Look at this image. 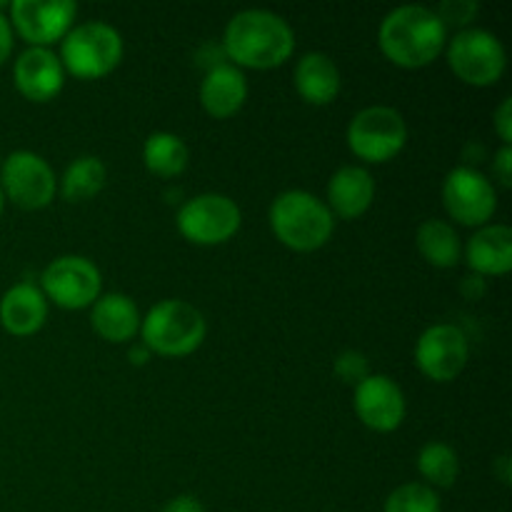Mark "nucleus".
I'll return each instance as SVG.
<instances>
[{
    "label": "nucleus",
    "mask_w": 512,
    "mask_h": 512,
    "mask_svg": "<svg viewBox=\"0 0 512 512\" xmlns=\"http://www.w3.org/2000/svg\"><path fill=\"white\" fill-rule=\"evenodd\" d=\"M223 50L233 65L270 70L283 65L295 50V33L285 18L270 10H243L223 33Z\"/></svg>",
    "instance_id": "1"
},
{
    "label": "nucleus",
    "mask_w": 512,
    "mask_h": 512,
    "mask_svg": "<svg viewBox=\"0 0 512 512\" xmlns=\"http://www.w3.org/2000/svg\"><path fill=\"white\" fill-rule=\"evenodd\" d=\"M380 50L390 63L400 68H425L433 63L448 43V30L433 8L425 5H400L390 10L380 23Z\"/></svg>",
    "instance_id": "2"
},
{
    "label": "nucleus",
    "mask_w": 512,
    "mask_h": 512,
    "mask_svg": "<svg viewBox=\"0 0 512 512\" xmlns=\"http://www.w3.org/2000/svg\"><path fill=\"white\" fill-rule=\"evenodd\" d=\"M270 228L285 248L313 253L323 248L335 230L333 213L308 190H285L270 205Z\"/></svg>",
    "instance_id": "3"
},
{
    "label": "nucleus",
    "mask_w": 512,
    "mask_h": 512,
    "mask_svg": "<svg viewBox=\"0 0 512 512\" xmlns=\"http://www.w3.org/2000/svg\"><path fill=\"white\" fill-rule=\"evenodd\" d=\"M208 325L203 313L185 300H160L140 318V335L150 353L165 358H183L203 345Z\"/></svg>",
    "instance_id": "4"
},
{
    "label": "nucleus",
    "mask_w": 512,
    "mask_h": 512,
    "mask_svg": "<svg viewBox=\"0 0 512 512\" xmlns=\"http://www.w3.org/2000/svg\"><path fill=\"white\" fill-rule=\"evenodd\" d=\"M123 60V38L118 30L100 20H88L70 28L60 40V63L65 73L80 80H95L113 73Z\"/></svg>",
    "instance_id": "5"
},
{
    "label": "nucleus",
    "mask_w": 512,
    "mask_h": 512,
    "mask_svg": "<svg viewBox=\"0 0 512 512\" xmlns=\"http://www.w3.org/2000/svg\"><path fill=\"white\" fill-rule=\"evenodd\" d=\"M408 143V125L395 108L370 105L348 125V148L365 163H388Z\"/></svg>",
    "instance_id": "6"
},
{
    "label": "nucleus",
    "mask_w": 512,
    "mask_h": 512,
    "mask_svg": "<svg viewBox=\"0 0 512 512\" xmlns=\"http://www.w3.org/2000/svg\"><path fill=\"white\" fill-rule=\"evenodd\" d=\"M448 65L463 83L488 88L503 78L508 55L498 35L483 28L460 30L448 45Z\"/></svg>",
    "instance_id": "7"
},
{
    "label": "nucleus",
    "mask_w": 512,
    "mask_h": 512,
    "mask_svg": "<svg viewBox=\"0 0 512 512\" xmlns=\"http://www.w3.org/2000/svg\"><path fill=\"white\" fill-rule=\"evenodd\" d=\"M243 215L228 195L203 193L178 210V230L195 245H223L240 230Z\"/></svg>",
    "instance_id": "8"
},
{
    "label": "nucleus",
    "mask_w": 512,
    "mask_h": 512,
    "mask_svg": "<svg viewBox=\"0 0 512 512\" xmlns=\"http://www.w3.org/2000/svg\"><path fill=\"white\" fill-rule=\"evenodd\" d=\"M0 188L8 200L23 210H40L50 205L58 178L48 160L30 150H15L0 165Z\"/></svg>",
    "instance_id": "9"
},
{
    "label": "nucleus",
    "mask_w": 512,
    "mask_h": 512,
    "mask_svg": "<svg viewBox=\"0 0 512 512\" xmlns=\"http://www.w3.org/2000/svg\"><path fill=\"white\" fill-rule=\"evenodd\" d=\"M45 300H53L58 308L83 310L100 298L103 278L93 260L83 255H63L55 258L40 275Z\"/></svg>",
    "instance_id": "10"
},
{
    "label": "nucleus",
    "mask_w": 512,
    "mask_h": 512,
    "mask_svg": "<svg viewBox=\"0 0 512 512\" xmlns=\"http://www.w3.org/2000/svg\"><path fill=\"white\" fill-rule=\"evenodd\" d=\"M443 205L450 218L460 225L483 228L498 210V193L480 170L458 165L445 175Z\"/></svg>",
    "instance_id": "11"
},
{
    "label": "nucleus",
    "mask_w": 512,
    "mask_h": 512,
    "mask_svg": "<svg viewBox=\"0 0 512 512\" xmlns=\"http://www.w3.org/2000/svg\"><path fill=\"white\" fill-rule=\"evenodd\" d=\"M470 345L458 325H430L415 343V365L433 383H450L468 365Z\"/></svg>",
    "instance_id": "12"
},
{
    "label": "nucleus",
    "mask_w": 512,
    "mask_h": 512,
    "mask_svg": "<svg viewBox=\"0 0 512 512\" xmlns=\"http://www.w3.org/2000/svg\"><path fill=\"white\" fill-rule=\"evenodd\" d=\"M78 5L70 0H15L10 5V18L20 38L30 48H48L58 43L73 28Z\"/></svg>",
    "instance_id": "13"
},
{
    "label": "nucleus",
    "mask_w": 512,
    "mask_h": 512,
    "mask_svg": "<svg viewBox=\"0 0 512 512\" xmlns=\"http://www.w3.org/2000/svg\"><path fill=\"white\" fill-rule=\"evenodd\" d=\"M353 405L365 428L375 433H393L405 420V395L388 375H368L355 385Z\"/></svg>",
    "instance_id": "14"
},
{
    "label": "nucleus",
    "mask_w": 512,
    "mask_h": 512,
    "mask_svg": "<svg viewBox=\"0 0 512 512\" xmlns=\"http://www.w3.org/2000/svg\"><path fill=\"white\" fill-rule=\"evenodd\" d=\"M13 78L23 98L33 103H48L63 90L65 70L50 48H28L15 60Z\"/></svg>",
    "instance_id": "15"
},
{
    "label": "nucleus",
    "mask_w": 512,
    "mask_h": 512,
    "mask_svg": "<svg viewBox=\"0 0 512 512\" xmlns=\"http://www.w3.org/2000/svg\"><path fill=\"white\" fill-rule=\"evenodd\" d=\"M248 100V80L233 63L208 70L200 83V103L210 118H233Z\"/></svg>",
    "instance_id": "16"
},
{
    "label": "nucleus",
    "mask_w": 512,
    "mask_h": 512,
    "mask_svg": "<svg viewBox=\"0 0 512 512\" xmlns=\"http://www.w3.org/2000/svg\"><path fill=\"white\" fill-rule=\"evenodd\" d=\"M375 198V180L360 165H345L328 183V210L343 220H355L368 213Z\"/></svg>",
    "instance_id": "17"
},
{
    "label": "nucleus",
    "mask_w": 512,
    "mask_h": 512,
    "mask_svg": "<svg viewBox=\"0 0 512 512\" xmlns=\"http://www.w3.org/2000/svg\"><path fill=\"white\" fill-rule=\"evenodd\" d=\"M45 320H48V300L33 283L13 285L0 300V323L10 335L25 338L38 333Z\"/></svg>",
    "instance_id": "18"
},
{
    "label": "nucleus",
    "mask_w": 512,
    "mask_h": 512,
    "mask_svg": "<svg viewBox=\"0 0 512 512\" xmlns=\"http://www.w3.org/2000/svg\"><path fill=\"white\" fill-rule=\"evenodd\" d=\"M465 260L480 278L505 275L512 268V230L508 225H483L465 245Z\"/></svg>",
    "instance_id": "19"
},
{
    "label": "nucleus",
    "mask_w": 512,
    "mask_h": 512,
    "mask_svg": "<svg viewBox=\"0 0 512 512\" xmlns=\"http://www.w3.org/2000/svg\"><path fill=\"white\" fill-rule=\"evenodd\" d=\"M90 325L108 343H128L140 330V313L128 295L108 293L93 303Z\"/></svg>",
    "instance_id": "20"
},
{
    "label": "nucleus",
    "mask_w": 512,
    "mask_h": 512,
    "mask_svg": "<svg viewBox=\"0 0 512 512\" xmlns=\"http://www.w3.org/2000/svg\"><path fill=\"white\" fill-rule=\"evenodd\" d=\"M295 88L310 105H328L340 93V70L325 53H305L295 65Z\"/></svg>",
    "instance_id": "21"
},
{
    "label": "nucleus",
    "mask_w": 512,
    "mask_h": 512,
    "mask_svg": "<svg viewBox=\"0 0 512 512\" xmlns=\"http://www.w3.org/2000/svg\"><path fill=\"white\" fill-rule=\"evenodd\" d=\"M415 243H418L420 255L428 260L433 268H455L463 258V243H460V235L455 233V228L445 220L430 218L425 220L418 228L415 235Z\"/></svg>",
    "instance_id": "22"
},
{
    "label": "nucleus",
    "mask_w": 512,
    "mask_h": 512,
    "mask_svg": "<svg viewBox=\"0 0 512 512\" xmlns=\"http://www.w3.org/2000/svg\"><path fill=\"white\" fill-rule=\"evenodd\" d=\"M188 145L175 133H153L143 145V163L158 178H178L188 168Z\"/></svg>",
    "instance_id": "23"
},
{
    "label": "nucleus",
    "mask_w": 512,
    "mask_h": 512,
    "mask_svg": "<svg viewBox=\"0 0 512 512\" xmlns=\"http://www.w3.org/2000/svg\"><path fill=\"white\" fill-rule=\"evenodd\" d=\"M105 180H108V170L103 160L95 155H83L65 168L60 178V193L68 203H85L105 188Z\"/></svg>",
    "instance_id": "24"
},
{
    "label": "nucleus",
    "mask_w": 512,
    "mask_h": 512,
    "mask_svg": "<svg viewBox=\"0 0 512 512\" xmlns=\"http://www.w3.org/2000/svg\"><path fill=\"white\" fill-rule=\"evenodd\" d=\"M418 470L425 478V485H430L433 490L453 488L460 475L458 453L448 443L433 440V443L423 445V450H420Z\"/></svg>",
    "instance_id": "25"
},
{
    "label": "nucleus",
    "mask_w": 512,
    "mask_h": 512,
    "mask_svg": "<svg viewBox=\"0 0 512 512\" xmlns=\"http://www.w3.org/2000/svg\"><path fill=\"white\" fill-rule=\"evenodd\" d=\"M383 512H440V495L425 483H405L388 495Z\"/></svg>",
    "instance_id": "26"
},
{
    "label": "nucleus",
    "mask_w": 512,
    "mask_h": 512,
    "mask_svg": "<svg viewBox=\"0 0 512 512\" xmlns=\"http://www.w3.org/2000/svg\"><path fill=\"white\" fill-rule=\"evenodd\" d=\"M433 13L438 15L440 23L445 25V30H468V25L473 23L475 15H478V3H475V0H443Z\"/></svg>",
    "instance_id": "27"
},
{
    "label": "nucleus",
    "mask_w": 512,
    "mask_h": 512,
    "mask_svg": "<svg viewBox=\"0 0 512 512\" xmlns=\"http://www.w3.org/2000/svg\"><path fill=\"white\" fill-rule=\"evenodd\" d=\"M333 370L345 385H358L370 375L368 358H365L360 350H343V353L335 358Z\"/></svg>",
    "instance_id": "28"
},
{
    "label": "nucleus",
    "mask_w": 512,
    "mask_h": 512,
    "mask_svg": "<svg viewBox=\"0 0 512 512\" xmlns=\"http://www.w3.org/2000/svg\"><path fill=\"white\" fill-rule=\"evenodd\" d=\"M495 133L500 135L503 145L512 143V98H503V103L495 110Z\"/></svg>",
    "instance_id": "29"
},
{
    "label": "nucleus",
    "mask_w": 512,
    "mask_h": 512,
    "mask_svg": "<svg viewBox=\"0 0 512 512\" xmlns=\"http://www.w3.org/2000/svg\"><path fill=\"white\" fill-rule=\"evenodd\" d=\"M493 173H495V178L500 180V185H503V188H510V185H512V150H510V145H503V148L495 153Z\"/></svg>",
    "instance_id": "30"
},
{
    "label": "nucleus",
    "mask_w": 512,
    "mask_h": 512,
    "mask_svg": "<svg viewBox=\"0 0 512 512\" xmlns=\"http://www.w3.org/2000/svg\"><path fill=\"white\" fill-rule=\"evenodd\" d=\"M163 512H205V508L193 495H178V498H173L165 505Z\"/></svg>",
    "instance_id": "31"
},
{
    "label": "nucleus",
    "mask_w": 512,
    "mask_h": 512,
    "mask_svg": "<svg viewBox=\"0 0 512 512\" xmlns=\"http://www.w3.org/2000/svg\"><path fill=\"white\" fill-rule=\"evenodd\" d=\"M460 293L468 300H480L485 295V280L475 273L468 275V278H463V283H460Z\"/></svg>",
    "instance_id": "32"
},
{
    "label": "nucleus",
    "mask_w": 512,
    "mask_h": 512,
    "mask_svg": "<svg viewBox=\"0 0 512 512\" xmlns=\"http://www.w3.org/2000/svg\"><path fill=\"white\" fill-rule=\"evenodd\" d=\"M10 50H13V28H10V20L0 13V65L8 60Z\"/></svg>",
    "instance_id": "33"
},
{
    "label": "nucleus",
    "mask_w": 512,
    "mask_h": 512,
    "mask_svg": "<svg viewBox=\"0 0 512 512\" xmlns=\"http://www.w3.org/2000/svg\"><path fill=\"white\" fill-rule=\"evenodd\" d=\"M495 475L500 478V483L503 485H510V458L508 455H500L498 460H495Z\"/></svg>",
    "instance_id": "34"
},
{
    "label": "nucleus",
    "mask_w": 512,
    "mask_h": 512,
    "mask_svg": "<svg viewBox=\"0 0 512 512\" xmlns=\"http://www.w3.org/2000/svg\"><path fill=\"white\" fill-rule=\"evenodd\" d=\"M150 350L145 348L143 343H138V345H133V348H130V353H128V358H130V363L133 365H145L150 360Z\"/></svg>",
    "instance_id": "35"
},
{
    "label": "nucleus",
    "mask_w": 512,
    "mask_h": 512,
    "mask_svg": "<svg viewBox=\"0 0 512 512\" xmlns=\"http://www.w3.org/2000/svg\"><path fill=\"white\" fill-rule=\"evenodd\" d=\"M3 205H5V195H3V188H0V215H3Z\"/></svg>",
    "instance_id": "36"
}]
</instances>
